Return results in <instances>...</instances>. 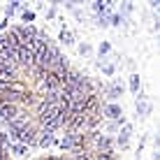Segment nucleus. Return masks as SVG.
Instances as JSON below:
<instances>
[{"mask_svg": "<svg viewBox=\"0 0 160 160\" xmlns=\"http://www.w3.org/2000/svg\"><path fill=\"white\" fill-rule=\"evenodd\" d=\"M123 21H125V16H123V14H118V12H109V16H107V23H109V26H114V28H118Z\"/></svg>", "mask_w": 160, "mask_h": 160, "instance_id": "nucleus-11", "label": "nucleus"}, {"mask_svg": "<svg viewBox=\"0 0 160 160\" xmlns=\"http://www.w3.org/2000/svg\"><path fill=\"white\" fill-rule=\"evenodd\" d=\"M53 144H58L56 132L44 130V128H37V146H40V148H49V146H53Z\"/></svg>", "mask_w": 160, "mask_h": 160, "instance_id": "nucleus-5", "label": "nucleus"}, {"mask_svg": "<svg viewBox=\"0 0 160 160\" xmlns=\"http://www.w3.org/2000/svg\"><path fill=\"white\" fill-rule=\"evenodd\" d=\"M19 112H21V109L16 107V104H0V123H7V121H12Z\"/></svg>", "mask_w": 160, "mask_h": 160, "instance_id": "nucleus-8", "label": "nucleus"}, {"mask_svg": "<svg viewBox=\"0 0 160 160\" xmlns=\"http://www.w3.org/2000/svg\"><path fill=\"white\" fill-rule=\"evenodd\" d=\"M28 123H30V121H28V116H26L23 112H19V114H16V116H14L12 121H7V123H5V125H7L9 135H12V132L21 130V128H23V125H28Z\"/></svg>", "mask_w": 160, "mask_h": 160, "instance_id": "nucleus-7", "label": "nucleus"}, {"mask_svg": "<svg viewBox=\"0 0 160 160\" xmlns=\"http://www.w3.org/2000/svg\"><path fill=\"white\" fill-rule=\"evenodd\" d=\"M9 26V19H5V21H0V35H2V30Z\"/></svg>", "mask_w": 160, "mask_h": 160, "instance_id": "nucleus-23", "label": "nucleus"}, {"mask_svg": "<svg viewBox=\"0 0 160 160\" xmlns=\"http://www.w3.org/2000/svg\"><path fill=\"white\" fill-rule=\"evenodd\" d=\"M79 53H81V56H91V53H93V49H91V44H79Z\"/></svg>", "mask_w": 160, "mask_h": 160, "instance_id": "nucleus-19", "label": "nucleus"}, {"mask_svg": "<svg viewBox=\"0 0 160 160\" xmlns=\"http://www.w3.org/2000/svg\"><path fill=\"white\" fill-rule=\"evenodd\" d=\"M130 135H132V125H130V123H123V125H121V130H118V137H116V142H114V144L121 146V148H128V146H130Z\"/></svg>", "mask_w": 160, "mask_h": 160, "instance_id": "nucleus-6", "label": "nucleus"}, {"mask_svg": "<svg viewBox=\"0 0 160 160\" xmlns=\"http://www.w3.org/2000/svg\"><path fill=\"white\" fill-rule=\"evenodd\" d=\"M132 9H135V5H132V2H121V12L118 14H130Z\"/></svg>", "mask_w": 160, "mask_h": 160, "instance_id": "nucleus-20", "label": "nucleus"}, {"mask_svg": "<svg viewBox=\"0 0 160 160\" xmlns=\"http://www.w3.org/2000/svg\"><path fill=\"white\" fill-rule=\"evenodd\" d=\"M23 7H26V2H16V0H14V2H7V7H5V14H7V19H12L16 9H23Z\"/></svg>", "mask_w": 160, "mask_h": 160, "instance_id": "nucleus-14", "label": "nucleus"}, {"mask_svg": "<svg viewBox=\"0 0 160 160\" xmlns=\"http://www.w3.org/2000/svg\"><path fill=\"white\" fill-rule=\"evenodd\" d=\"M21 19H23V26H32V21H35V12H30V9H23Z\"/></svg>", "mask_w": 160, "mask_h": 160, "instance_id": "nucleus-17", "label": "nucleus"}, {"mask_svg": "<svg viewBox=\"0 0 160 160\" xmlns=\"http://www.w3.org/2000/svg\"><path fill=\"white\" fill-rule=\"evenodd\" d=\"M121 125H123L121 121H107V130H109V132H118Z\"/></svg>", "mask_w": 160, "mask_h": 160, "instance_id": "nucleus-18", "label": "nucleus"}, {"mask_svg": "<svg viewBox=\"0 0 160 160\" xmlns=\"http://www.w3.org/2000/svg\"><path fill=\"white\" fill-rule=\"evenodd\" d=\"M7 151L16 153V156H28V146H23V144H16V142H9V144H7Z\"/></svg>", "mask_w": 160, "mask_h": 160, "instance_id": "nucleus-10", "label": "nucleus"}, {"mask_svg": "<svg viewBox=\"0 0 160 160\" xmlns=\"http://www.w3.org/2000/svg\"><path fill=\"white\" fill-rule=\"evenodd\" d=\"M151 112H153V104L148 102V100H142V102H137V116H139V118H146Z\"/></svg>", "mask_w": 160, "mask_h": 160, "instance_id": "nucleus-9", "label": "nucleus"}, {"mask_svg": "<svg viewBox=\"0 0 160 160\" xmlns=\"http://www.w3.org/2000/svg\"><path fill=\"white\" fill-rule=\"evenodd\" d=\"M95 65H98V68H100L107 77H114V72H116V65H114L112 60H109V63H102V65H100V63H95Z\"/></svg>", "mask_w": 160, "mask_h": 160, "instance_id": "nucleus-15", "label": "nucleus"}, {"mask_svg": "<svg viewBox=\"0 0 160 160\" xmlns=\"http://www.w3.org/2000/svg\"><path fill=\"white\" fill-rule=\"evenodd\" d=\"M128 84H130V91L135 93V95H137V93L142 91V81H139V74H137V72H132V74H130Z\"/></svg>", "mask_w": 160, "mask_h": 160, "instance_id": "nucleus-12", "label": "nucleus"}, {"mask_svg": "<svg viewBox=\"0 0 160 160\" xmlns=\"http://www.w3.org/2000/svg\"><path fill=\"white\" fill-rule=\"evenodd\" d=\"M58 42H63V44H74V35H72V30H68L63 26L60 28V35H58Z\"/></svg>", "mask_w": 160, "mask_h": 160, "instance_id": "nucleus-13", "label": "nucleus"}, {"mask_svg": "<svg viewBox=\"0 0 160 160\" xmlns=\"http://www.w3.org/2000/svg\"><path fill=\"white\" fill-rule=\"evenodd\" d=\"M102 118L107 121H121L125 123V116H123V107L116 102H102Z\"/></svg>", "mask_w": 160, "mask_h": 160, "instance_id": "nucleus-2", "label": "nucleus"}, {"mask_svg": "<svg viewBox=\"0 0 160 160\" xmlns=\"http://www.w3.org/2000/svg\"><path fill=\"white\" fill-rule=\"evenodd\" d=\"M93 146H95L93 153H109V151H114V139H112V135L100 132V135L95 137V142H93Z\"/></svg>", "mask_w": 160, "mask_h": 160, "instance_id": "nucleus-4", "label": "nucleus"}, {"mask_svg": "<svg viewBox=\"0 0 160 160\" xmlns=\"http://www.w3.org/2000/svg\"><path fill=\"white\" fill-rule=\"evenodd\" d=\"M109 53H112V42H102L100 49H98V56H100V58H107Z\"/></svg>", "mask_w": 160, "mask_h": 160, "instance_id": "nucleus-16", "label": "nucleus"}, {"mask_svg": "<svg viewBox=\"0 0 160 160\" xmlns=\"http://www.w3.org/2000/svg\"><path fill=\"white\" fill-rule=\"evenodd\" d=\"M102 93H104V98H109V102H116L123 95V84L118 79H112L107 84H102Z\"/></svg>", "mask_w": 160, "mask_h": 160, "instance_id": "nucleus-3", "label": "nucleus"}, {"mask_svg": "<svg viewBox=\"0 0 160 160\" xmlns=\"http://www.w3.org/2000/svg\"><path fill=\"white\" fill-rule=\"evenodd\" d=\"M95 21H98L95 26H100V28H107V26H109L107 23V16H95Z\"/></svg>", "mask_w": 160, "mask_h": 160, "instance_id": "nucleus-21", "label": "nucleus"}, {"mask_svg": "<svg viewBox=\"0 0 160 160\" xmlns=\"http://www.w3.org/2000/svg\"><path fill=\"white\" fill-rule=\"evenodd\" d=\"M9 137H12L16 144H23V146H37V125L28 123V125H23L21 130L12 132Z\"/></svg>", "mask_w": 160, "mask_h": 160, "instance_id": "nucleus-1", "label": "nucleus"}, {"mask_svg": "<svg viewBox=\"0 0 160 160\" xmlns=\"http://www.w3.org/2000/svg\"><path fill=\"white\" fill-rule=\"evenodd\" d=\"M56 16V5H51V7L47 9V19H53Z\"/></svg>", "mask_w": 160, "mask_h": 160, "instance_id": "nucleus-22", "label": "nucleus"}]
</instances>
